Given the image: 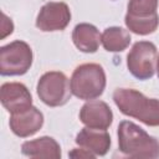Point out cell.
<instances>
[{
    "label": "cell",
    "mask_w": 159,
    "mask_h": 159,
    "mask_svg": "<svg viewBox=\"0 0 159 159\" xmlns=\"http://www.w3.org/2000/svg\"><path fill=\"white\" fill-rule=\"evenodd\" d=\"M76 144L91 150L97 157H103L108 153L111 148V137L107 129L96 128H82L75 139Z\"/></svg>",
    "instance_id": "obj_11"
},
{
    "label": "cell",
    "mask_w": 159,
    "mask_h": 159,
    "mask_svg": "<svg viewBox=\"0 0 159 159\" xmlns=\"http://www.w3.org/2000/svg\"><path fill=\"white\" fill-rule=\"evenodd\" d=\"M113 101L118 109L149 127L159 125V99L145 97L134 88H117Z\"/></svg>",
    "instance_id": "obj_1"
},
{
    "label": "cell",
    "mask_w": 159,
    "mask_h": 159,
    "mask_svg": "<svg viewBox=\"0 0 159 159\" xmlns=\"http://www.w3.org/2000/svg\"><path fill=\"white\" fill-rule=\"evenodd\" d=\"M0 101L4 108L12 113H19L29 109L32 106V97L24 83L6 82L0 88Z\"/></svg>",
    "instance_id": "obj_8"
},
{
    "label": "cell",
    "mask_w": 159,
    "mask_h": 159,
    "mask_svg": "<svg viewBox=\"0 0 159 159\" xmlns=\"http://www.w3.org/2000/svg\"><path fill=\"white\" fill-rule=\"evenodd\" d=\"M125 26L128 27L129 31L137 34V35H149L153 34L158 26H159V15H154L150 17H124Z\"/></svg>",
    "instance_id": "obj_15"
},
{
    "label": "cell",
    "mask_w": 159,
    "mask_h": 159,
    "mask_svg": "<svg viewBox=\"0 0 159 159\" xmlns=\"http://www.w3.org/2000/svg\"><path fill=\"white\" fill-rule=\"evenodd\" d=\"M71 21V10L65 2H46L39 11L36 26L43 32L62 31Z\"/></svg>",
    "instance_id": "obj_7"
},
{
    "label": "cell",
    "mask_w": 159,
    "mask_h": 159,
    "mask_svg": "<svg viewBox=\"0 0 159 159\" xmlns=\"http://www.w3.org/2000/svg\"><path fill=\"white\" fill-rule=\"evenodd\" d=\"M68 155H70L71 158H91V159H93V158L97 157L94 153H92L91 150H88V149H86V148H82V147L75 148L73 150H71V152L68 153Z\"/></svg>",
    "instance_id": "obj_17"
},
{
    "label": "cell",
    "mask_w": 159,
    "mask_h": 159,
    "mask_svg": "<svg viewBox=\"0 0 159 159\" xmlns=\"http://www.w3.org/2000/svg\"><path fill=\"white\" fill-rule=\"evenodd\" d=\"M157 63L158 50L150 41L135 42L127 56V67L129 72L140 81L149 80L154 76Z\"/></svg>",
    "instance_id": "obj_6"
},
{
    "label": "cell",
    "mask_w": 159,
    "mask_h": 159,
    "mask_svg": "<svg viewBox=\"0 0 159 159\" xmlns=\"http://www.w3.org/2000/svg\"><path fill=\"white\" fill-rule=\"evenodd\" d=\"M39 98L48 107H60L71 98V83L65 73L50 71L43 73L36 86Z\"/></svg>",
    "instance_id": "obj_4"
},
{
    "label": "cell",
    "mask_w": 159,
    "mask_h": 159,
    "mask_svg": "<svg viewBox=\"0 0 159 159\" xmlns=\"http://www.w3.org/2000/svg\"><path fill=\"white\" fill-rule=\"evenodd\" d=\"M130 34L123 27L111 26L107 27L101 36V43L108 52L124 51L130 43Z\"/></svg>",
    "instance_id": "obj_14"
},
{
    "label": "cell",
    "mask_w": 159,
    "mask_h": 159,
    "mask_svg": "<svg viewBox=\"0 0 159 159\" xmlns=\"http://www.w3.org/2000/svg\"><path fill=\"white\" fill-rule=\"evenodd\" d=\"M72 94L80 99L89 101L98 98L106 88V73L98 63H83L76 67L71 76Z\"/></svg>",
    "instance_id": "obj_3"
},
{
    "label": "cell",
    "mask_w": 159,
    "mask_h": 159,
    "mask_svg": "<svg viewBox=\"0 0 159 159\" xmlns=\"http://www.w3.org/2000/svg\"><path fill=\"white\" fill-rule=\"evenodd\" d=\"M80 120L89 128L107 129L113 122V113L106 102L89 99L80 111Z\"/></svg>",
    "instance_id": "obj_9"
},
{
    "label": "cell",
    "mask_w": 159,
    "mask_h": 159,
    "mask_svg": "<svg viewBox=\"0 0 159 159\" xmlns=\"http://www.w3.org/2000/svg\"><path fill=\"white\" fill-rule=\"evenodd\" d=\"M101 34L98 29L87 22H81L75 26L72 31V41L75 46L84 52V53H93L98 50L101 43Z\"/></svg>",
    "instance_id": "obj_13"
},
{
    "label": "cell",
    "mask_w": 159,
    "mask_h": 159,
    "mask_svg": "<svg viewBox=\"0 0 159 159\" xmlns=\"http://www.w3.org/2000/svg\"><path fill=\"white\" fill-rule=\"evenodd\" d=\"M158 0H129L125 16L129 17H150L157 15Z\"/></svg>",
    "instance_id": "obj_16"
},
{
    "label": "cell",
    "mask_w": 159,
    "mask_h": 159,
    "mask_svg": "<svg viewBox=\"0 0 159 159\" xmlns=\"http://www.w3.org/2000/svg\"><path fill=\"white\" fill-rule=\"evenodd\" d=\"M119 150L130 158H159V140L149 135L143 128L130 120H122L118 125Z\"/></svg>",
    "instance_id": "obj_2"
},
{
    "label": "cell",
    "mask_w": 159,
    "mask_h": 159,
    "mask_svg": "<svg viewBox=\"0 0 159 159\" xmlns=\"http://www.w3.org/2000/svg\"><path fill=\"white\" fill-rule=\"evenodd\" d=\"M10 129L20 138H27L37 133L43 124V114L40 109L31 106L29 109L12 113L9 120Z\"/></svg>",
    "instance_id": "obj_10"
},
{
    "label": "cell",
    "mask_w": 159,
    "mask_h": 159,
    "mask_svg": "<svg viewBox=\"0 0 159 159\" xmlns=\"http://www.w3.org/2000/svg\"><path fill=\"white\" fill-rule=\"evenodd\" d=\"M157 72H158V77H159V57H158V63H157Z\"/></svg>",
    "instance_id": "obj_19"
},
{
    "label": "cell",
    "mask_w": 159,
    "mask_h": 159,
    "mask_svg": "<svg viewBox=\"0 0 159 159\" xmlns=\"http://www.w3.org/2000/svg\"><path fill=\"white\" fill-rule=\"evenodd\" d=\"M21 153L30 158H61V147L52 137H40L21 145Z\"/></svg>",
    "instance_id": "obj_12"
},
{
    "label": "cell",
    "mask_w": 159,
    "mask_h": 159,
    "mask_svg": "<svg viewBox=\"0 0 159 159\" xmlns=\"http://www.w3.org/2000/svg\"><path fill=\"white\" fill-rule=\"evenodd\" d=\"M32 65V50L29 43L15 40L0 47V73L1 76L25 75Z\"/></svg>",
    "instance_id": "obj_5"
},
{
    "label": "cell",
    "mask_w": 159,
    "mask_h": 159,
    "mask_svg": "<svg viewBox=\"0 0 159 159\" xmlns=\"http://www.w3.org/2000/svg\"><path fill=\"white\" fill-rule=\"evenodd\" d=\"M14 24L11 19H9L5 14H2V24H1V39H5L7 35L12 34Z\"/></svg>",
    "instance_id": "obj_18"
}]
</instances>
